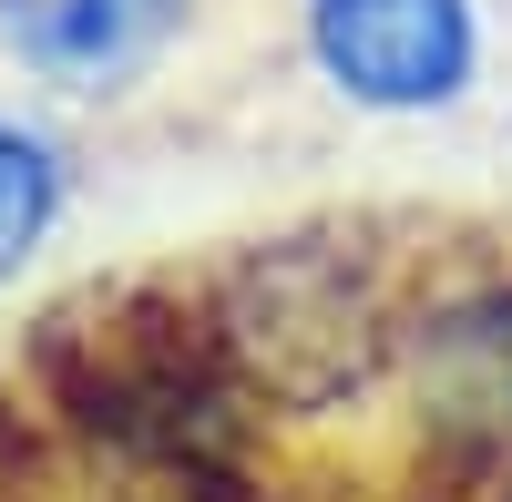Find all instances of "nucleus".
Masks as SVG:
<instances>
[{
    "instance_id": "obj_4",
    "label": "nucleus",
    "mask_w": 512,
    "mask_h": 502,
    "mask_svg": "<svg viewBox=\"0 0 512 502\" xmlns=\"http://www.w3.org/2000/svg\"><path fill=\"white\" fill-rule=\"evenodd\" d=\"M236 0H0V72L52 113H144L205 72Z\"/></svg>"
},
{
    "instance_id": "obj_5",
    "label": "nucleus",
    "mask_w": 512,
    "mask_h": 502,
    "mask_svg": "<svg viewBox=\"0 0 512 502\" xmlns=\"http://www.w3.org/2000/svg\"><path fill=\"white\" fill-rule=\"evenodd\" d=\"M72 195H82L72 123L31 93H0V298L52 257V236L72 226Z\"/></svg>"
},
{
    "instance_id": "obj_3",
    "label": "nucleus",
    "mask_w": 512,
    "mask_h": 502,
    "mask_svg": "<svg viewBox=\"0 0 512 502\" xmlns=\"http://www.w3.org/2000/svg\"><path fill=\"white\" fill-rule=\"evenodd\" d=\"M297 72L359 123H441L492 72V0H277Z\"/></svg>"
},
{
    "instance_id": "obj_6",
    "label": "nucleus",
    "mask_w": 512,
    "mask_h": 502,
    "mask_svg": "<svg viewBox=\"0 0 512 502\" xmlns=\"http://www.w3.org/2000/svg\"><path fill=\"white\" fill-rule=\"evenodd\" d=\"M472 502H512V472H492V482H482V492H472Z\"/></svg>"
},
{
    "instance_id": "obj_1",
    "label": "nucleus",
    "mask_w": 512,
    "mask_h": 502,
    "mask_svg": "<svg viewBox=\"0 0 512 502\" xmlns=\"http://www.w3.org/2000/svg\"><path fill=\"white\" fill-rule=\"evenodd\" d=\"M410 246L379 226H297L256 236L246 257L205 277L216 308V349L246 369V390L277 421H338V410L379 400V359H390V308H400Z\"/></svg>"
},
{
    "instance_id": "obj_2",
    "label": "nucleus",
    "mask_w": 512,
    "mask_h": 502,
    "mask_svg": "<svg viewBox=\"0 0 512 502\" xmlns=\"http://www.w3.org/2000/svg\"><path fill=\"white\" fill-rule=\"evenodd\" d=\"M369 410L472 492L512 472V246H410Z\"/></svg>"
}]
</instances>
